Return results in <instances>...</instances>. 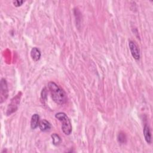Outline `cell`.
<instances>
[{
	"label": "cell",
	"instance_id": "1",
	"mask_svg": "<svg viewBox=\"0 0 153 153\" xmlns=\"http://www.w3.org/2000/svg\"><path fill=\"white\" fill-rule=\"evenodd\" d=\"M48 89L50 93L53 100L59 105L65 104L68 97L65 91L53 81H50L48 84Z\"/></svg>",
	"mask_w": 153,
	"mask_h": 153
},
{
	"label": "cell",
	"instance_id": "2",
	"mask_svg": "<svg viewBox=\"0 0 153 153\" xmlns=\"http://www.w3.org/2000/svg\"><path fill=\"white\" fill-rule=\"evenodd\" d=\"M55 117L62 123V130L64 134L69 135L72 132V124L69 117L64 112H58L56 114Z\"/></svg>",
	"mask_w": 153,
	"mask_h": 153
},
{
	"label": "cell",
	"instance_id": "3",
	"mask_svg": "<svg viewBox=\"0 0 153 153\" xmlns=\"http://www.w3.org/2000/svg\"><path fill=\"white\" fill-rule=\"evenodd\" d=\"M21 93H19L18 94H17L11 101V103L8 105L7 111V115H11L13 112H16L18 108V106L20 103V96Z\"/></svg>",
	"mask_w": 153,
	"mask_h": 153
},
{
	"label": "cell",
	"instance_id": "4",
	"mask_svg": "<svg viewBox=\"0 0 153 153\" xmlns=\"http://www.w3.org/2000/svg\"><path fill=\"white\" fill-rule=\"evenodd\" d=\"M1 103H2L7 97L8 96V90L7 81L4 78H2L1 80Z\"/></svg>",
	"mask_w": 153,
	"mask_h": 153
},
{
	"label": "cell",
	"instance_id": "5",
	"mask_svg": "<svg viewBox=\"0 0 153 153\" xmlns=\"http://www.w3.org/2000/svg\"><path fill=\"white\" fill-rule=\"evenodd\" d=\"M128 46L132 57L136 60H139L140 59V52L137 45L133 41H130L128 42Z\"/></svg>",
	"mask_w": 153,
	"mask_h": 153
},
{
	"label": "cell",
	"instance_id": "6",
	"mask_svg": "<svg viewBox=\"0 0 153 153\" xmlns=\"http://www.w3.org/2000/svg\"><path fill=\"white\" fill-rule=\"evenodd\" d=\"M144 137L145 139V141L147 143L151 144L152 142V137H151V132L149 128V126H148L146 124H145L143 130Z\"/></svg>",
	"mask_w": 153,
	"mask_h": 153
},
{
	"label": "cell",
	"instance_id": "7",
	"mask_svg": "<svg viewBox=\"0 0 153 153\" xmlns=\"http://www.w3.org/2000/svg\"><path fill=\"white\" fill-rule=\"evenodd\" d=\"M39 128L43 132H47L50 130L51 128V124L46 120H42L39 121Z\"/></svg>",
	"mask_w": 153,
	"mask_h": 153
},
{
	"label": "cell",
	"instance_id": "8",
	"mask_svg": "<svg viewBox=\"0 0 153 153\" xmlns=\"http://www.w3.org/2000/svg\"><path fill=\"white\" fill-rule=\"evenodd\" d=\"M41 56V53L37 47H33L30 51V57L35 62L38 61Z\"/></svg>",
	"mask_w": 153,
	"mask_h": 153
},
{
	"label": "cell",
	"instance_id": "9",
	"mask_svg": "<svg viewBox=\"0 0 153 153\" xmlns=\"http://www.w3.org/2000/svg\"><path fill=\"white\" fill-rule=\"evenodd\" d=\"M39 116L37 114H34L32 115L30 120V127L32 129H35L38 126H39Z\"/></svg>",
	"mask_w": 153,
	"mask_h": 153
},
{
	"label": "cell",
	"instance_id": "10",
	"mask_svg": "<svg viewBox=\"0 0 153 153\" xmlns=\"http://www.w3.org/2000/svg\"><path fill=\"white\" fill-rule=\"evenodd\" d=\"M51 138H52V142L54 145L57 146L60 143L61 138L57 134L53 133V134H51Z\"/></svg>",
	"mask_w": 153,
	"mask_h": 153
},
{
	"label": "cell",
	"instance_id": "11",
	"mask_svg": "<svg viewBox=\"0 0 153 153\" xmlns=\"http://www.w3.org/2000/svg\"><path fill=\"white\" fill-rule=\"evenodd\" d=\"M126 136L124 133H119L118 136V140L119 141V142L120 143H124L126 142Z\"/></svg>",
	"mask_w": 153,
	"mask_h": 153
},
{
	"label": "cell",
	"instance_id": "12",
	"mask_svg": "<svg viewBox=\"0 0 153 153\" xmlns=\"http://www.w3.org/2000/svg\"><path fill=\"white\" fill-rule=\"evenodd\" d=\"M23 3H24V1H19V0H17V1H14L13 2L14 5L16 7L21 6L23 4Z\"/></svg>",
	"mask_w": 153,
	"mask_h": 153
}]
</instances>
